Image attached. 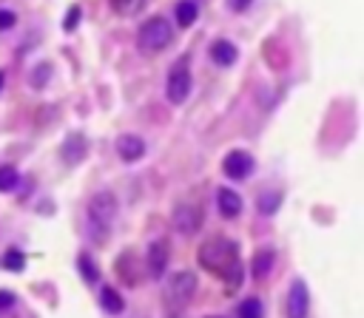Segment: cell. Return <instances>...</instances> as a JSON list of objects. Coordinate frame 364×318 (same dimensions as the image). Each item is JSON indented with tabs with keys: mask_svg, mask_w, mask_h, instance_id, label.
<instances>
[{
	"mask_svg": "<svg viewBox=\"0 0 364 318\" xmlns=\"http://www.w3.org/2000/svg\"><path fill=\"white\" fill-rule=\"evenodd\" d=\"M173 43V26L165 17H148L136 31V45L142 54H159Z\"/></svg>",
	"mask_w": 364,
	"mask_h": 318,
	"instance_id": "cell-3",
	"label": "cell"
},
{
	"mask_svg": "<svg viewBox=\"0 0 364 318\" xmlns=\"http://www.w3.org/2000/svg\"><path fill=\"white\" fill-rule=\"evenodd\" d=\"M171 221L182 236H193V233H199V227L205 221V210L196 202H179L171 213Z\"/></svg>",
	"mask_w": 364,
	"mask_h": 318,
	"instance_id": "cell-6",
	"label": "cell"
},
{
	"mask_svg": "<svg viewBox=\"0 0 364 318\" xmlns=\"http://www.w3.org/2000/svg\"><path fill=\"white\" fill-rule=\"evenodd\" d=\"M14 292L11 290H0V312H6V309H11L14 307Z\"/></svg>",
	"mask_w": 364,
	"mask_h": 318,
	"instance_id": "cell-26",
	"label": "cell"
},
{
	"mask_svg": "<svg viewBox=\"0 0 364 318\" xmlns=\"http://www.w3.org/2000/svg\"><path fill=\"white\" fill-rule=\"evenodd\" d=\"M273 261H276V253H273L270 247H262V250L253 256V264H250L253 278H264V275L273 270Z\"/></svg>",
	"mask_w": 364,
	"mask_h": 318,
	"instance_id": "cell-14",
	"label": "cell"
},
{
	"mask_svg": "<svg viewBox=\"0 0 364 318\" xmlns=\"http://www.w3.org/2000/svg\"><path fill=\"white\" fill-rule=\"evenodd\" d=\"M216 204H219V213L225 219H236L242 213V196L230 187H219L216 190Z\"/></svg>",
	"mask_w": 364,
	"mask_h": 318,
	"instance_id": "cell-11",
	"label": "cell"
},
{
	"mask_svg": "<svg viewBox=\"0 0 364 318\" xmlns=\"http://www.w3.org/2000/svg\"><path fill=\"white\" fill-rule=\"evenodd\" d=\"M279 199H282L279 193H262V196H259V202H256V204H259V213H264V216H267V213H276Z\"/></svg>",
	"mask_w": 364,
	"mask_h": 318,
	"instance_id": "cell-22",
	"label": "cell"
},
{
	"mask_svg": "<svg viewBox=\"0 0 364 318\" xmlns=\"http://www.w3.org/2000/svg\"><path fill=\"white\" fill-rule=\"evenodd\" d=\"M236 57H239V51H236V45L230 43V40H213L210 43V60L216 62V65H233L236 62Z\"/></svg>",
	"mask_w": 364,
	"mask_h": 318,
	"instance_id": "cell-12",
	"label": "cell"
},
{
	"mask_svg": "<svg viewBox=\"0 0 364 318\" xmlns=\"http://www.w3.org/2000/svg\"><path fill=\"white\" fill-rule=\"evenodd\" d=\"M3 82H6V77H3V71H0V88H3Z\"/></svg>",
	"mask_w": 364,
	"mask_h": 318,
	"instance_id": "cell-29",
	"label": "cell"
},
{
	"mask_svg": "<svg viewBox=\"0 0 364 318\" xmlns=\"http://www.w3.org/2000/svg\"><path fill=\"white\" fill-rule=\"evenodd\" d=\"M14 23H17V14L9 9H0V31H9Z\"/></svg>",
	"mask_w": 364,
	"mask_h": 318,
	"instance_id": "cell-25",
	"label": "cell"
},
{
	"mask_svg": "<svg viewBox=\"0 0 364 318\" xmlns=\"http://www.w3.org/2000/svg\"><path fill=\"white\" fill-rule=\"evenodd\" d=\"M222 170L228 179H247L250 170H253V156L245 153V150H230L225 159H222Z\"/></svg>",
	"mask_w": 364,
	"mask_h": 318,
	"instance_id": "cell-9",
	"label": "cell"
},
{
	"mask_svg": "<svg viewBox=\"0 0 364 318\" xmlns=\"http://www.w3.org/2000/svg\"><path fill=\"white\" fill-rule=\"evenodd\" d=\"M0 264H3L9 273H17V270H23V267H26V256H23V250L11 247V250H6V253H3Z\"/></svg>",
	"mask_w": 364,
	"mask_h": 318,
	"instance_id": "cell-20",
	"label": "cell"
},
{
	"mask_svg": "<svg viewBox=\"0 0 364 318\" xmlns=\"http://www.w3.org/2000/svg\"><path fill=\"white\" fill-rule=\"evenodd\" d=\"M48 74H51V65H46V62H40L37 68H34V74H31V85L34 88H40L46 80H48Z\"/></svg>",
	"mask_w": 364,
	"mask_h": 318,
	"instance_id": "cell-23",
	"label": "cell"
},
{
	"mask_svg": "<svg viewBox=\"0 0 364 318\" xmlns=\"http://www.w3.org/2000/svg\"><path fill=\"white\" fill-rule=\"evenodd\" d=\"M196 292V273L191 270H176L165 278V307L168 309H182Z\"/></svg>",
	"mask_w": 364,
	"mask_h": 318,
	"instance_id": "cell-4",
	"label": "cell"
},
{
	"mask_svg": "<svg viewBox=\"0 0 364 318\" xmlns=\"http://www.w3.org/2000/svg\"><path fill=\"white\" fill-rule=\"evenodd\" d=\"M85 150H88V145H85V136L82 133H71L63 142V159L71 162V165H77L80 159H85Z\"/></svg>",
	"mask_w": 364,
	"mask_h": 318,
	"instance_id": "cell-13",
	"label": "cell"
},
{
	"mask_svg": "<svg viewBox=\"0 0 364 318\" xmlns=\"http://www.w3.org/2000/svg\"><path fill=\"white\" fill-rule=\"evenodd\" d=\"M284 315L287 318H307L310 315V292H307V284L301 278H296L290 284V292L284 301Z\"/></svg>",
	"mask_w": 364,
	"mask_h": 318,
	"instance_id": "cell-7",
	"label": "cell"
},
{
	"mask_svg": "<svg viewBox=\"0 0 364 318\" xmlns=\"http://www.w3.org/2000/svg\"><path fill=\"white\" fill-rule=\"evenodd\" d=\"M225 3H228L230 11H245V9H250L253 0H225Z\"/></svg>",
	"mask_w": 364,
	"mask_h": 318,
	"instance_id": "cell-27",
	"label": "cell"
},
{
	"mask_svg": "<svg viewBox=\"0 0 364 318\" xmlns=\"http://www.w3.org/2000/svg\"><path fill=\"white\" fill-rule=\"evenodd\" d=\"M191 85H193V80H191L188 62H185V60L173 62V68L168 71V82H165V97H168V102H171V105H182V102L188 99V94H191Z\"/></svg>",
	"mask_w": 364,
	"mask_h": 318,
	"instance_id": "cell-5",
	"label": "cell"
},
{
	"mask_svg": "<svg viewBox=\"0 0 364 318\" xmlns=\"http://www.w3.org/2000/svg\"><path fill=\"white\" fill-rule=\"evenodd\" d=\"M196 261L205 273L222 278L230 290H236L245 278V270H242V256H239V244L233 238H225V236H210L199 244L196 250Z\"/></svg>",
	"mask_w": 364,
	"mask_h": 318,
	"instance_id": "cell-1",
	"label": "cell"
},
{
	"mask_svg": "<svg viewBox=\"0 0 364 318\" xmlns=\"http://www.w3.org/2000/svg\"><path fill=\"white\" fill-rule=\"evenodd\" d=\"M117 153L122 162H136L145 156V142L136 133H119L117 136Z\"/></svg>",
	"mask_w": 364,
	"mask_h": 318,
	"instance_id": "cell-10",
	"label": "cell"
},
{
	"mask_svg": "<svg viewBox=\"0 0 364 318\" xmlns=\"http://www.w3.org/2000/svg\"><path fill=\"white\" fill-rule=\"evenodd\" d=\"M117 219V196L111 190H97L88 202V230L94 233L97 241L108 236V227Z\"/></svg>",
	"mask_w": 364,
	"mask_h": 318,
	"instance_id": "cell-2",
	"label": "cell"
},
{
	"mask_svg": "<svg viewBox=\"0 0 364 318\" xmlns=\"http://www.w3.org/2000/svg\"><path fill=\"white\" fill-rule=\"evenodd\" d=\"M208 318H222V315H208Z\"/></svg>",
	"mask_w": 364,
	"mask_h": 318,
	"instance_id": "cell-30",
	"label": "cell"
},
{
	"mask_svg": "<svg viewBox=\"0 0 364 318\" xmlns=\"http://www.w3.org/2000/svg\"><path fill=\"white\" fill-rule=\"evenodd\" d=\"M168 261H171V244L165 238L151 241L148 247V258H145V270L151 278H162L168 273Z\"/></svg>",
	"mask_w": 364,
	"mask_h": 318,
	"instance_id": "cell-8",
	"label": "cell"
},
{
	"mask_svg": "<svg viewBox=\"0 0 364 318\" xmlns=\"http://www.w3.org/2000/svg\"><path fill=\"white\" fill-rule=\"evenodd\" d=\"M100 307H102L108 315H119V312L125 309V301H122V295H119L114 287H102V290H100Z\"/></svg>",
	"mask_w": 364,
	"mask_h": 318,
	"instance_id": "cell-15",
	"label": "cell"
},
{
	"mask_svg": "<svg viewBox=\"0 0 364 318\" xmlns=\"http://www.w3.org/2000/svg\"><path fill=\"white\" fill-rule=\"evenodd\" d=\"M77 267H80V273H82V281H88V284L100 281V267H97V261H94L88 253H80V256H77Z\"/></svg>",
	"mask_w": 364,
	"mask_h": 318,
	"instance_id": "cell-19",
	"label": "cell"
},
{
	"mask_svg": "<svg viewBox=\"0 0 364 318\" xmlns=\"http://www.w3.org/2000/svg\"><path fill=\"white\" fill-rule=\"evenodd\" d=\"M168 318H185V315H182V309H171Z\"/></svg>",
	"mask_w": 364,
	"mask_h": 318,
	"instance_id": "cell-28",
	"label": "cell"
},
{
	"mask_svg": "<svg viewBox=\"0 0 364 318\" xmlns=\"http://www.w3.org/2000/svg\"><path fill=\"white\" fill-rule=\"evenodd\" d=\"M77 23H80V6H71V9H68V14H65L63 28H65V31H74V28H77Z\"/></svg>",
	"mask_w": 364,
	"mask_h": 318,
	"instance_id": "cell-24",
	"label": "cell"
},
{
	"mask_svg": "<svg viewBox=\"0 0 364 318\" xmlns=\"http://www.w3.org/2000/svg\"><path fill=\"white\" fill-rule=\"evenodd\" d=\"M17 182H20L17 168H11V165H0V193L14 190V187H17Z\"/></svg>",
	"mask_w": 364,
	"mask_h": 318,
	"instance_id": "cell-21",
	"label": "cell"
},
{
	"mask_svg": "<svg viewBox=\"0 0 364 318\" xmlns=\"http://www.w3.org/2000/svg\"><path fill=\"white\" fill-rule=\"evenodd\" d=\"M108 3H111V9H114L117 14H122V17H134V14L145 11V6H148L151 0H108Z\"/></svg>",
	"mask_w": 364,
	"mask_h": 318,
	"instance_id": "cell-18",
	"label": "cell"
},
{
	"mask_svg": "<svg viewBox=\"0 0 364 318\" xmlns=\"http://www.w3.org/2000/svg\"><path fill=\"white\" fill-rule=\"evenodd\" d=\"M173 14H176V23H179L182 28H188V26H193V23H196L199 9H196V3H193V0H179V3H176V9H173Z\"/></svg>",
	"mask_w": 364,
	"mask_h": 318,
	"instance_id": "cell-16",
	"label": "cell"
},
{
	"mask_svg": "<svg viewBox=\"0 0 364 318\" xmlns=\"http://www.w3.org/2000/svg\"><path fill=\"white\" fill-rule=\"evenodd\" d=\"M236 318H264V307L256 295H247L245 301H239L236 307Z\"/></svg>",
	"mask_w": 364,
	"mask_h": 318,
	"instance_id": "cell-17",
	"label": "cell"
}]
</instances>
